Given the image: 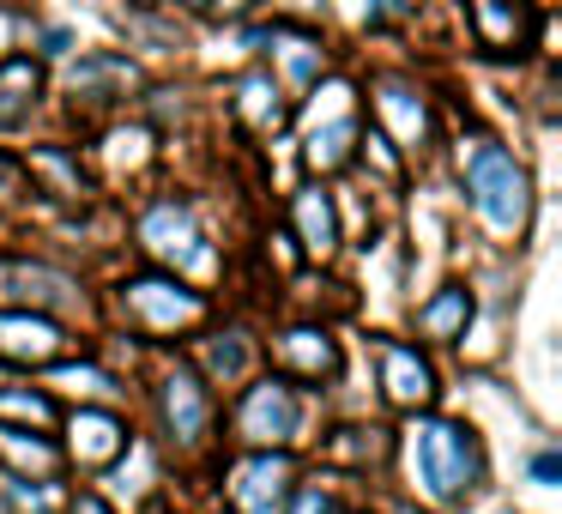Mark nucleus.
Segmentation results:
<instances>
[{
  "mask_svg": "<svg viewBox=\"0 0 562 514\" xmlns=\"http://www.w3.org/2000/svg\"><path fill=\"white\" fill-rule=\"evenodd\" d=\"M412 466H417L429 496L453 502V496H465L472 478H477V442L465 436L460 424H448V417H429L412 436Z\"/></svg>",
  "mask_w": 562,
  "mask_h": 514,
  "instance_id": "f257e3e1",
  "label": "nucleus"
},
{
  "mask_svg": "<svg viewBox=\"0 0 562 514\" xmlns=\"http://www.w3.org/2000/svg\"><path fill=\"white\" fill-rule=\"evenodd\" d=\"M465 182H472V206L484 212L496 231H520L526 224V206H532V200H526V176L508 152L477 146L472 164H465Z\"/></svg>",
  "mask_w": 562,
  "mask_h": 514,
  "instance_id": "f03ea898",
  "label": "nucleus"
},
{
  "mask_svg": "<svg viewBox=\"0 0 562 514\" xmlns=\"http://www.w3.org/2000/svg\"><path fill=\"white\" fill-rule=\"evenodd\" d=\"M127 303L146 327H182V321L200 315V297L182 291L176 279H134L127 284Z\"/></svg>",
  "mask_w": 562,
  "mask_h": 514,
  "instance_id": "7ed1b4c3",
  "label": "nucleus"
},
{
  "mask_svg": "<svg viewBox=\"0 0 562 514\" xmlns=\"http://www.w3.org/2000/svg\"><path fill=\"white\" fill-rule=\"evenodd\" d=\"M296 429V400L284 381H260L243 400V436L248 442H284Z\"/></svg>",
  "mask_w": 562,
  "mask_h": 514,
  "instance_id": "20e7f679",
  "label": "nucleus"
},
{
  "mask_svg": "<svg viewBox=\"0 0 562 514\" xmlns=\"http://www.w3.org/2000/svg\"><path fill=\"white\" fill-rule=\"evenodd\" d=\"M139 236H146V248H151V255H164V260H188V267L206 260L200 231H194V219H188L182 206H151L146 224H139Z\"/></svg>",
  "mask_w": 562,
  "mask_h": 514,
  "instance_id": "39448f33",
  "label": "nucleus"
},
{
  "mask_svg": "<svg viewBox=\"0 0 562 514\" xmlns=\"http://www.w3.org/2000/svg\"><path fill=\"white\" fill-rule=\"evenodd\" d=\"M472 25L484 49H514L532 37V7L526 0H472Z\"/></svg>",
  "mask_w": 562,
  "mask_h": 514,
  "instance_id": "423d86ee",
  "label": "nucleus"
},
{
  "mask_svg": "<svg viewBox=\"0 0 562 514\" xmlns=\"http://www.w3.org/2000/svg\"><path fill=\"white\" fill-rule=\"evenodd\" d=\"M381 369H387V393L400 405H424L429 393H436V376H429V364L412 351V345H381Z\"/></svg>",
  "mask_w": 562,
  "mask_h": 514,
  "instance_id": "0eeeda50",
  "label": "nucleus"
},
{
  "mask_svg": "<svg viewBox=\"0 0 562 514\" xmlns=\"http://www.w3.org/2000/svg\"><path fill=\"white\" fill-rule=\"evenodd\" d=\"M236 496H243L248 514H272L279 496H284V460H272V454L248 460L243 472H236Z\"/></svg>",
  "mask_w": 562,
  "mask_h": 514,
  "instance_id": "6e6552de",
  "label": "nucleus"
},
{
  "mask_svg": "<svg viewBox=\"0 0 562 514\" xmlns=\"http://www.w3.org/2000/svg\"><path fill=\"white\" fill-rule=\"evenodd\" d=\"M37 86H43V74H37V62H25V55L0 67V127L25 122V110L37 103Z\"/></svg>",
  "mask_w": 562,
  "mask_h": 514,
  "instance_id": "1a4fd4ad",
  "label": "nucleus"
},
{
  "mask_svg": "<svg viewBox=\"0 0 562 514\" xmlns=\"http://www.w3.org/2000/svg\"><path fill=\"white\" fill-rule=\"evenodd\" d=\"M0 351L7 357H55L61 351V333L31 315H0Z\"/></svg>",
  "mask_w": 562,
  "mask_h": 514,
  "instance_id": "9d476101",
  "label": "nucleus"
},
{
  "mask_svg": "<svg viewBox=\"0 0 562 514\" xmlns=\"http://www.w3.org/2000/svg\"><path fill=\"white\" fill-rule=\"evenodd\" d=\"M164 417H170V429L182 442H194L200 429H206V393H200V381L176 376L170 388H164Z\"/></svg>",
  "mask_w": 562,
  "mask_h": 514,
  "instance_id": "9b49d317",
  "label": "nucleus"
},
{
  "mask_svg": "<svg viewBox=\"0 0 562 514\" xmlns=\"http://www.w3.org/2000/svg\"><path fill=\"white\" fill-rule=\"evenodd\" d=\"M296 224H303V248H308V255H333L339 224H333V206H327V194H321V188L296 194Z\"/></svg>",
  "mask_w": 562,
  "mask_h": 514,
  "instance_id": "f8f14e48",
  "label": "nucleus"
},
{
  "mask_svg": "<svg viewBox=\"0 0 562 514\" xmlns=\"http://www.w3.org/2000/svg\"><path fill=\"white\" fill-rule=\"evenodd\" d=\"M127 429L115 424V417H98V412H79L74 417V454L79 460H110V454H122Z\"/></svg>",
  "mask_w": 562,
  "mask_h": 514,
  "instance_id": "ddd939ff",
  "label": "nucleus"
},
{
  "mask_svg": "<svg viewBox=\"0 0 562 514\" xmlns=\"http://www.w3.org/2000/svg\"><path fill=\"white\" fill-rule=\"evenodd\" d=\"M279 357L291 369H303V376H333V345H327V333H308V327H296V333H284L279 339Z\"/></svg>",
  "mask_w": 562,
  "mask_h": 514,
  "instance_id": "4468645a",
  "label": "nucleus"
},
{
  "mask_svg": "<svg viewBox=\"0 0 562 514\" xmlns=\"http://www.w3.org/2000/svg\"><path fill=\"white\" fill-rule=\"evenodd\" d=\"M465 315H472V297H465L460 284H448V291H441L436 303L417 309V327H424L429 339H453V333L465 327Z\"/></svg>",
  "mask_w": 562,
  "mask_h": 514,
  "instance_id": "2eb2a0df",
  "label": "nucleus"
},
{
  "mask_svg": "<svg viewBox=\"0 0 562 514\" xmlns=\"http://www.w3.org/2000/svg\"><path fill=\"white\" fill-rule=\"evenodd\" d=\"M98 86L127 91V86H139V67L127 55H91V62L74 67V91H98Z\"/></svg>",
  "mask_w": 562,
  "mask_h": 514,
  "instance_id": "dca6fc26",
  "label": "nucleus"
},
{
  "mask_svg": "<svg viewBox=\"0 0 562 514\" xmlns=\"http://www.w3.org/2000/svg\"><path fill=\"white\" fill-rule=\"evenodd\" d=\"M7 284H13L19 297H37V303H74V284H67L61 272H43V267H13Z\"/></svg>",
  "mask_w": 562,
  "mask_h": 514,
  "instance_id": "f3484780",
  "label": "nucleus"
},
{
  "mask_svg": "<svg viewBox=\"0 0 562 514\" xmlns=\"http://www.w3.org/2000/svg\"><path fill=\"white\" fill-rule=\"evenodd\" d=\"M381 110L393 115L400 139H424V103H412V91H405V86H387V91H381Z\"/></svg>",
  "mask_w": 562,
  "mask_h": 514,
  "instance_id": "a211bd4d",
  "label": "nucleus"
},
{
  "mask_svg": "<svg viewBox=\"0 0 562 514\" xmlns=\"http://www.w3.org/2000/svg\"><path fill=\"white\" fill-rule=\"evenodd\" d=\"M345 146H351V122L321 127V134L308 139V164H315V170H333V164H345Z\"/></svg>",
  "mask_w": 562,
  "mask_h": 514,
  "instance_id": "6ab92c4d",
  "label": "nucleus"
},
{
  "mask_svg": "<svg viewBox=\"0 0 562 514\" xmlns=\"http://www.w3.org/2000/svg\"><path fill=\"white\" fill-rule=\"evenodd\" d=\"M243 110L255 115V122H279V91H272V79H248V86H243Z\"/></svg>",
  "mask_w": 562,
  "mask_h": 514,
  "instance_id": "aec40b11",
  "label": "nucleus"
},
{
  "mask_svg": "<svg viewBox=\"0 0 562 514\" xmlns=\"http://www.w3.org/2000/svg\"><path fill=\"white\" fill-rule=\"evenodd\" d=\"M0 417H31V424H49V400H43V393H0Z\"/></svg>",
  "mask_w": 562,
  "mask_h": 514,
  "instance_id": "412c9836",
  "label": "nucleus"
},
{
  "mask_svg": "<svg viewBox=\"0 0 562 514\" xmlns=\"http://www.w3.org/2000/svg\"><path fill=\"white\" fill-rule=\"evenodd\" d=\"M206 364H212V376H224V381H231V376H243L248 351H243V345H212V351H206Z\"/></svg>",
  "mask_w": 562,
  "mask_h": 514,
  "instance_id": "4be33fe9",
  "label": "nucleus"
},
{
  "mask_svg": "<svg viewBox=\"0 0 562 514\" xmlns=\"http://www.w3.org/2000/svg\"><path fill=\"white\" fill-rule=\"evenodd\" d=\"M296 514H333V502L321 496V490H303V509H296Z\"/></svg>",
  "mask_w": 562,
  "mask_h": 514,
  "instance_id": "5701e85b",
  "label": "nucleus"
},
{
  "mask_svg": "<svg viewBox=\"0 0 562 514\" xmlns=\"http://www.w3.org/2000/svg\"><path fill=\"white\" fill-rule=\"evenodd\" d=\"M532 472H538V484H550V478L562 472V466H557V454H538V460H532Z\"/></svg>",
  "mask_w": 562,
  "mask_h": 514,
  "instance_id": "b1692460",
  "label": "nucleus"
},
{
  "mask_svg": "<svg viewBox=\"0 0 562 514\" xmlns=\"http://www.w3.org/2000/svg\"><path fill=\"white\" fill-rule=\"evenodd\" d=\"M188 7H212V0H188Z\"/></svg>",
  "mask_w": 562,
  "mask_h": 514,
  "instance_id": "393cba45",
  "label": "nucleus"
},
{
  "mask_svg": "<svg viewBox=\"0 0 562 514\" xmlns=\"http://www.w3.org/2000/svg\"><path fill=\"white\" fill-rule=\"evenodd\" d=\"M224 7H243V0H224Z\"/></svg>",
  "mask_w": 562,
  "mask_h": 514,
  "instance_id": "a878e982",
  "label": "nucleus"
}]
</instances>
